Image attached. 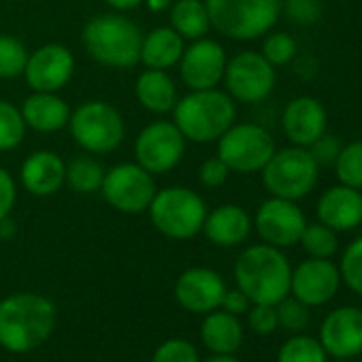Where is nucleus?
I'll return each mask as SVG.
<instances>
[{
	"label": "nucleus",
	"mask_w": 362,
	"mask_h": 362,
	"mask_svg": "<svg viewBox=\"0 0 362 362\" xmlns=\"http://www.w3.org/2000/svg\"><path fill=\"white\" fill-rule=\"evenodd\" d=\"M56 328L54 303L37 292H20L0 300V345L11 354H28L43 345Z\"/></svg>",
	"instance_id": "obj_1"
},
{
	"label": "nucleus",
	"mask_w": 362,
	"mask_h": 362,
	"mask_svg": "<svg viewBox=\"0 0 362 362\" xmlns=\"http://www.w3.org/2000/svg\"><path fill=\"white\" fill-rule=\"evenodd\" d=\"M292 267L279 247L260 243L247 247L235 262L237 288L250 303L277 305L290 294Z\"/></svg>",
	"instance_id": "obj_2"
},
{
	"label": "nucleus",
	"mask_w": 362,
	"mask_h": 362,
	"mask_svg": "<svg viewBox=\"0 0 362 362\" xmlns=\"http://www.w3.org/2000/svg\"><path fill=\"white\" fill-rule=\"evenodd\" d=\"M235 100L218 88L190 90L184 98H177L173 107V124L192 143L218 141L235 124Z\"/></svg>",
	"instance_id": "obj_3"
},
{
	"label": "nucleus",
	"mask_w": 362,
	"mask_h": 362,
	"mask_svg": "<svg viewBox=\"0 0 362 362\" xmlns=\"http://www.w3.org/2000/svg\"><path fill=\"white\" fill-rule=\"evenodd\" d=\"M88 54L109 69H132L141 62L143 35L134 22L117 13H103L83 26L81 35Z\"/></svg>",
	"instance_id": "obj_4"
},
{
	"label": "nucleus",
	"mask_w": 362,
	"mask_h": 362,
	"mask_svg": "<svg viewBox=\"0 0 362 362\" xmlns=\"http://www.w3.org/2000/svg\"><path fill=\"white\" fill-rule=\"evenodd\" d=\"M211 28L235 41L267 35L281 13V0H205Z\"/></svg>",
	"instance_id": "obj_5"
},
{
	"label": "nucleus",
	"mask_w": 362,
	"mask_h": 362,
	"mask_svg": "<svg viewBox=\"0 0 362 362\" xmlns=\"http://www.w3.org/2000/svg\"><path fill=\"white\" fill-rule=\"evenodd\" d=\"M147 211L156 230L175 241H186L203 233L207 218L205 201L184 186L158 190Z\"/></svg>",
	"instance_id": "obj_6"
},
{
	"label": "nucleus",
	"mask_w": 362,
	"mask_h": 362,
	"mask_svg": "<svg viewBox=\"0 0 362 362\" xmlns=\"http://www.w3.org/2000/svg\"><path fill=\"white\" fill-rule=\"evenodd\" d=\"M317 168L320 166L307 147L292 145L286 149H275L260 173L262 184L271 197L296 203L298 199L311 194V190L315 188Z\"/></svg>",
	"instance_id": "obj_7"
},
{
	"label": "nucleus",
	"mask_w": 362,
	"mask_h": 362,
	"mask_svg": "<svg viewBox=\"0 0 362 362\" xmlns=\"http://www.w3.org/2000/svg\"><path fill=\"white\" fill-rule=\"evenodd\" d=\"M75 143L88 153H109L124 141L122 113L105 100H88L79 105L69 119Z\"/></svg>",
	"instance_id": "obj_8"
},
{
	"label": "nucleus",
	"mask_w": 362,
	"mask_h": 362,
	"mask_svg": "<svg viewBox=\"0 0 362 362\" xmlns=\"http://www.w3.org/2000/svg\"><path fill=\"white\" fill-rule=\"evenodd\" d=\"M275 153V139L260 124H233L218 139V158L235 173H258Z\"/></svg>",
	"instance_id": "obj_9"
},
{
	"label": "nucleus",
	"mask_w": 362,
	"mask_h": 362,
	"mask_svg": "<svg viewBox=\"0 0 362 362\" xmlns=\"http://www.w3.org/2000/svg\"><path fill=\"white\" fill-rule=\"evenodd\" d=\"M100 192L115 211L136 216L149 209L158 190L151 173L136 162H122L105 173Z\"/></svg>",
	"instance_id": "obj_10"
},
{
	"label": "nucleus",
	"mask_w": 362,
	"mask_h": 362,
	"mask_svg": "<svg viewBox=\"0 0 362 362\" xmlns=\"http://www.w3.org/2000/svg\"><path fill=\"white\" fill-rule=\"evenodd\" d=\"M186 136L173 122H151L141 130L134 143L136 164L151 175H164L181 162L186 153Z\"/></svg>",
	"instance_id": "obj_11"
},
{
	"label": "nucleus",
	"mask_w": 362,
	"mask_h": 362,
	"mask_svg": "<svg viewBox=\"0 0 362 362\" xmlns=\"http://www.w3.org/2000/svg\"><path fill=\"white\" fill-rule=\"evenodd\" d=\"M226 90L233 100L256 105L275 88V66L258 52H241L226 62Z\"/></svg>",
	"instance_id": "obj_12"
},
{
	"label": "nucleus",
	"mask_w": 362,
	"mask_h": 362,
	"mask_svg": "<svg viewBox=\"0 0 362 362\" xmlns=\"http://www.w3.org/2000/svg\"><path fill=\"white\" fill-rule=\"evenodd\" d=\"M254 226L267 245L281 250V247H292L300 241L307 220L294 201L271 197L258 207Z\"/></svg>",
	"instance_id": "obj_13"
},
{
	"label": "nucleus",
	"mask_w": 362,
	"mask_h": 362,
	"mask_svg": "<svg viewBox=\"0 0 362 362\" xmlns=\"http://www.w3.org/2000/svg\"><path fill=\"white\" fill-rule=\"evenodd\" d=\"M226 52L214 39H197L184 49L179 60V73L190 90H211L224 81Z\"/></svg>",
	"instance_id": "obj_14"
},
{
	"label": "nucleus",
	"mask_w": 362,
	"mask_h": 362,
	"mask_svg": "<svg viewBox=\"0 0 362 362\" xmlns=\"http://www.w3.org/2000/svg\"><path fill=\"white\" fill-rule=\"evenodd\" d=\"M341 288V273L330 258H307L290 277V294L307 307H322L330 303Z\"/></svg>",
	"instance_id": "obj_15"
},
{
	"label": "nucleus",
	"mask_w": 362,
	"mask_h": 362,
	"mask_svg": "<svg viewBox=\"0 0 362 362\" xmlns=\"http://www.w3.org/2000/svg\"><path fill=\"white\" fill-rule=\"evenodd\" d=\"M73 71V54L64 45L49 43L39 47L35 54H28L24 77L35 92H60L71 81Z\"/></svg>",
	"instance_id": "obj_16"
},
{
	"label": "nucleus",
	"mask_w": 362,
	"mask_h": 362,
	"mask_svg": "<svg viewBox=\"0 0 362 362\" xmlns=\"http://www.w3.org/2000/svg\"><path fill=\"white\" fill-rule=\"evenodd\" d=\"M322 347L332 358H354L362 354V309L343 305L332 309L322 326L320 339Z\"/></svg>",
	"instance_id": "obj_17"
},
{
	"label": "nucleus",
	"mask_w": 362,
	"mask_h": 362,
	"mask_svg": "<svg viewBox=\"0 0 362 362\" xmlns=\"http://www.w3.org/2000/svg\"><path fill=\"white\" fill-rule=\"evenodd\" d=\"M226 284L214 269L194 267L184 271L175 281L177 303L192 313H209L220 307Z\"/></svg>",
	"instance_id": "obj_18"
},
{
	"label": "nucleus",
	"mask_w": 362,
	"mask_h": 362,
	"mask_svg": "<svg viewBox=\"0 0 362 362\" xmlns=\"http://www.w3.org/2000/svg\"><path fill=\"white\" fill-rule=\"evenodd\" d=\"M328 115L324 105L313 96H298L290 100L284 109L281 126L284 134L290 139L292 145L309 147L326 132Z\"/></svg>",
	"instance_id": "obj_19"
},
{
	"label": "nucleus",
	"mask_w": 362,
	"mask_h": 362,
	"mask_svg": "<svg viewBox=\"0 0 362 362\" xmlns=\"http://www.w3.org/2000/svg\"><path fill=\"white\" fill-rule=\"evenodd\" d=\"M317 220L334 233H347L362 224V192L349 186H332L317 201Z\"/></svg>",
	"instance_id": "obj_20"
},
{
	"label": "nucleus",
	"mask_w": 362,
	"mask_h": 362,
	"mask_svg": "<svg viewBox=\"0 0 362 362\" xmlns=\"http://www.w3.org/2000/svg\"><path fill=\"white\" fill-rule=\"evenodd\" d=\"M20 177L33 197H52L66 184V164L56 151L39 149L24 160Z\"/></svg>",
	"instance_id": "obj_21"
},
{
	"label": "nucleus",
	"mask_w": 362,
	"mask_h": 362,
	"mask_svg": "<svg viewBox=\"0 0 362 362\" xmlns=\"http://www.w3.org/2000/svg\"><path fill=\"white\" fill-rule=\"evenodd\" d=\"M205 237L220 247L241 245L252 233V218L239 205H222L214 211H207L203 224Z\"/></svg>",
	"instance_id": "obj_22"
},
{
	"label": "nucleus",
	"mask_w": 362,
	"mask_h": 362,
	"mask_svg": "<svg viewBox=\"0 0 362 362\" xmlns=\"http://www.w3.org/2000/svg\"><path fill=\"white\" fill-rule=\"evenodd\" d=\"M22 117L26 128L37 132H58L69 126L71 107L56 92H35L22 105Z\"/></svg>",
	"instance_id": "obj_23"
},
{
	"label": "nucleus",
	"mask_w": 362,
	"mask_h": 362,
	"mask_svg": "<svg viewBox=\"0 0 362 362\" xmlns=\"http://www.w3.org/2000/svg\"><path fill=\"white\" fill-rule=\"evenodd\" d=\"M201 324V339L211 354H235L243 345V324L228 311H209Z\"/></svg>",
	"instance_id": "obj_24"
},
{
	"label": "nucleus",
	"mask_w": 362,
	"mask_h": 362,
	"mask_svg": "<svg viewBox=\"0 0 362 362\" xmlns=\"http://www.w3.org/2000/svg\"><path fill=\"white\" fill-rule=\"evenodd\" d=\"M186 45L170 26L168 28H153L147 33L141 41V62L147 69L166 71L179 64L181 54H184Z\"/></svg>",
	"instance_id": "obj_25"
},
{
	"label": "nucleus",
	"mask_w": 362,
	"mask_h": 362,
	"mask_svg": "<svg viewBox=\"0 0 362 362\" xmlns=\"http://www.w3.org/2000/svg\"><path fill=\"white\" fill-rule=\"evenodd\" d=\"M134 92H136L139 103L147 111L158 113V115L170 113L173 107L177 105V88L166 71L147 69L145 73H141L136 79Z\"/></svg>",
	"instance_id": "obj_26"
},
{
	"label": "nucleus",
	"mask_w": 362,
	"mask_h": 362,
	"mask_svg": "<svg viewBox=\"0 0 362 362\" xmlns=\"http://www.w3.org/2000/svg\"><path fill=\"white\" fill-rule=\"evenodd\" d=\"M170 28L184 41L203 39L211 28L205 0H175L170 5Z\"/></svg>",
	"instance_id": "obj_27"
},
{
	"label": "nucleus",
	"mask_w": 362,
	"mask_h": 362,
	"mask_svg": "<svg viewBox=\"0 0 362 362\" xmlns=\"http://www.w3.org/2000/svg\"><path fill=\"white\" fill-rule=\"evenodd\" d=\"M105 179V168L92 156H77L66 164V184L77 194H94L100 192Z\"/></svg>",
	"instance_id": "obj_28"
},
{
	"label": "nucleus",
	"mask_w": 362,
	"mask_h": 362,
	"mask_svg": "<svg viewBox=\"0 0 362 362\" xmlns=\"http://www.w3.org/2000/svg\"><path fill=\"white\" fill-rule=\"evenodd\" d=\"M328 354L322 343L309 334H294L281 343L277 362H326Z\"/></svg>",
	"instance_id": "obj_29"
},
{
	"label": "nucleus",
	"mask_w": 362,
	"mask_h": 362,
	"mask_svg": "<svg viewBox=\"0 0 362 362\" xmlns=\"http://www.w3.org/2000/svg\"><path fill=\"white\" fill-rule=\"evenodd\" d=\"M26 136V122L20 107L0 98V151L16 149Z\"/></svg>",
	"instance_id": "obj_30"
},
{
	"label": "nucleus",
	"mask_w": 362,
	"mask_h": 362,
	"mask_svg": "<svg viewBox=\"0 0 362 362\" xmlns=\"http://www.w3.org/2000/svg\"><path fill=\"white\" fill-rule=\"evenodd\" d=\"M303 250L311 256V258H330L337 254L339 250V239L337 233L332 228H328L326 224L317 222V224H307L300 241Z\"/></svg>",
	"instance_id": "obj_31"
},
{
	"label": "nucleus",
	"mask_w": 362,
	"mask_h": 362,
	"mask_svg": "<svg viewBox=\"0 0 362 362\" xmlns=\"http://www.w3.org/2000/svg\"><path fill=\"white\" fill-rule=\"evenodd\" d=\"M334 170L343 186L362 190V141L341 147L334 160Z\"/></svg>",
	"instance_id": "obj_32"
},
{
	"label": "nucleus",
	"mask_w": 362,
	"mask_h": 362,
	"mask_svg": "<svg viewBox=\"0 0 362 362\" xmlns=\"http://www.w3.org/2000/svg\"><path fill=\"white\" fill-rule=\"evenodd\" d=\"M26 62V45L11 35H0V79H16L24 75Z\"/></svg>",
	"instance_id": "obj_33"
},
{
	"label": "nucleus",
	"mask_w": 362,
	"mask_h": 362,
	"mask_svg": "<svg viewBox=\"0 0 362 362\" xmlns=\"http://www.w3.org/2000/svg\"><path fill=\"white\" fill-rule=\"evenodd\" d=\"M341 284H345L351 292L362 296V237L354 239L339 262Z\"/></svg>",
	"instance_id": "obj_34"
},
{
	"label": "nucleus",
	"mask_w": 362,
	"mask_h": 362,
	"mask_svg": "<svg viewBox=\"0 0 362 362\" xmlns=\"http://www.w3.org/2000/svg\"><path fill=\"white\" fill-rule=\"evenodd\" d=\"M275 309H277L279 326H284L290 332H303L309 326V322H311L309 307L305 303H300L298 298L290 296V294L286 298H281L275 305Z\"/></svg>",
	"instance_id": "obj_35"
},
{
	"label": "nucleus",
	"mask_w": 362,
	"mask_h": 362,
	"mask_svg": "<svg viewBox=\"0 0 362 362\" xmlns=\"http://www.w3.org/2000/svg\"><path fill=\"white\" fill-rule=\"evenodd\" d=\"M298 47H296V41L286 35V33H275V35H269L262 43V56L273 64V66H284L288 62L294 60Z\"/></svg>",
	"instance_id": "obj_36"
},
{
	"label": "nucleus",
	"mask_w": 362,
	"mask_h": 362,
	"mask_svg": "<svg viewBox=\"0 0 362 362\" xmlns=\"http://www.w3.org/2000/svg\"><path fill=\"white\" fill-rule=\"evenodd\" d=\"M151 362H201V358L190 341L168 339L153 351Z\"/></svg>",
	"instance_id": "obj_37"
},
{
	"label": "nucleus",
	"mask_w": 362,
	"mask_h": 362,
	"mask_svg": "<svg viewBox=\"0 0 362 362\" xmlns=\"http://www.w3.org/2000/svg\"><path fill=\"white\" fill-rule=\"evenodd\" d=\"M250 313V328L256 332V334H273L277 328H279V320H277V309L275 305H260L256 303L252 309H247Z\"/></svg>",
	"instance_id": "obj_38"
},
{
	"label": "nucleus",
	"mask_w": 362,
	"mask_h": 362,
	"mask_svg": "<svg viewBox=\"0 0 362 362\" xmlns=\"http://www.w3.org/2000/svg\"><path fill=\"white\" fill-rule=\"evenodd\" d=\"M281 9H286L288 18L296 24H313L322 13L320 0H286L281 3Z\"/></svg>",
	"instance_id": "obj_39"
},
{
	"label": "nucleus",
	"mask_w": 362,
	"mask_h": 362,
	"mask_svg": "<svg viewBox=\"0 0 362 362\" xmlns=\"http://www.w3.org/2000/svg\"><path fill=\"white\" fill-rule=\"evenodd\" d=\"M230 170L228 166L216 156V158H207L201 168H199V179H201V184L205 188H220L226 184V179H228Z\"/></svg>",
	"instance_id": "obj_40"
},
{
	"label": "nucleus",
	"mask_w": 362,
	"mask_h": 362,
	"mask_svg": "<svg viewBox=\"0 0 362 362\" xmlns=\"http://www.w3.org/2000/svg\"><path fill=\"white\" fill-rule=\"evenodd\" d=\"M309 153L313 156V160L317 162V166H328V164H334L339 151H341V143L337 136L332 134H322L317 141H313L309 147Z\"/></svg>",
	"instance_id": "obj_41"
},
{
	"label": "nucleus",
	"mask_w": 362,
	"mask_h": 362,
	"mask_svg": "<svg viewBox=\"0 0 362 362\" xmlns=\"http://www.w3.org/2000/svg\"><path fill=\"white\" fill-rule=\"evenodd\" d=\"M18 199V186H16V179L13 175L0 166V220L9 218L13 205Z\"/></svg>",
	"instance_id": "obj_42"
},
{
	"label": "nucleus",
	"mask_w": 362,
	"mask_h": 362,
	"mask_svg": "<svg viewBox=\"0 0 362 362\" xmlns=\"http://www.w3.org/2000/svg\"><path fill=\"white\" fill-rule=\"evenodd\" d=\"M250 298L237 288V290H226L224 292V298H222V303H220V307L224 309V311H228V313H233V315H243V313H247V309H250Z\"/></svg>",
	"instance_id": "obj_43"
},
{
	"label": "nucleus",
	"mask_w": 362,
	"mask_h": 362,
	"mask_svg": "<svg viewBox=\"0 0 362 362\" xmlns=\"http://www.w3.org/2000/svg\"><path fill=\"white\" fill-rule=\"evenodd\" d=\"M105 3L115 11H130V9H136L143 0H105Z\"/></svg>",
	"instance_id": "obj_44"
},
{
	"label": "nucleus",
	"mask_w": 362,
	"mask_h": 362,
	"mask_svg": "<svg viewBox=\"0 0 362 362\" xmlns=\"http://www.w3.org/2000/svg\"><path fill=\"white\" fill-rule=\"evenodd\" d=\"M145 5H147V9H149V11H156V13H160V11H166V9H170L173 0H145Z\"/></svg>",
	"instance_id": "obj_45"
},
{
	"label": "nucleus",
	"mask_w": 362,
	"mask_h": 362,
	"mask_svg": "<svg viewBox=\"0 0 362 362\" xmlns=\"http://www.w3.org/2000/svg\"><path fill=\"white\" fill-rule=\"evenodd\" d=\"M205 362H241V360L235 358V354H214V356L207 358Z\"/></svg>",
	"instance_id": "obj_46"
},
{
	"label": "nucleus",
	"mask_w": 362,
	"mask_h": 362,
	"mask_svg": "<svg viewBox=\"0 0 362 362\" xmlns=\"http://www.w3.org/2000/svg\"><path fill=\"white\" fill-rule=\"evenodd\" d=\"M334 362H351V360H349V358H347V360H343V358H337Z\"/></svg>",
	"instance_id": "obj_47"
},
{
	"label": "nucleus",
	"mask_w": 362,
	"mask_h": 362,
	"mask_svg": "<svg viewBox=\"0 0 362 362\" xmlns=\"http://www.w3.org/2000/svg\"><path fill=\"white\" fill-rule=\"evenodd\" d=\"M0 300H3V296H0Z\"/></svg>",
	"instance_id": "obj_48"
},
{
	"label": "nucleus",
	"mask_w": 362,
	"mask_h": 362,
	"mask_svg": "<svg viewBox=\"0 0 362 362\" xmlns=\"http://www.w3.org/2000/svg\"><path fill=\"white\" fill-rule=\"evenodd\" d=\"M360 356H362V354H360ZM360 362H362V360H360Z\"/></svg>",
	"instance_id": "obj_49"
}]
</instances>
